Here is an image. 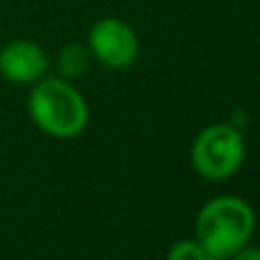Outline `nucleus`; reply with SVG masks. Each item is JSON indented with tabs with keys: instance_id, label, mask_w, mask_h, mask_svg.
I'll list each match as a JSON object with an SVG mask.
<instances>
[{
	"instance_id": "obj_3",
	"label": "nucleus",
	"mask_w": 260,
	"mask_h": 260,
	"mask_svg": "<svg viewBox=\"0 0 260 260\" xmlns=\"http://www.w3.org/2000/svg\"><path fill=\"white\" fill-rule=\"evenodd\" d=\"M244 160V139L233 126L217 123L199 133L192 146V162L203 178L224 180Z\"/></svg>"
},
{
	"instance_id": "obj_7",
	"label": "nucleus",
	"mask_w": 260,
	"mask_h": 260,
	"mask_svg": "<svg viewBox=\"0 0 260 260\" xmlns=\"http://www.w3.org/2000/svg\"><path fill=\"white\" fill-rule=\"evenodd\" d=\"M167 260H206V251H203V247L199 242L183 240V242H176L169 249Z\"/></svg>"
},
{
	"instance_id": "obj_1",
	"label": "nucleus",
	"mask_w": 260,
	"mask_h": 260,
	"mask_svg": "<svg viewBox=\"0 0 260 260\" xmlns=\"http://www.w3.org/2000/svg\"><path fill=\"white\" fill-rule=\"evenodd\" d=\"M256 226L251 206L238 197H217L197 217V242L208 256L229 260L249 244Z\"/></svg>"
},
{
	"instance_id": "obj_4",
	"label": "nucleus",
	"mask_w": 260,
	"mask_h": 260,
	"mask_svg": "<svg viewBox=\"0 0 260 260\" xmlns=\"http://www.w3.org/2000/svg\"><path fill=\"white\" fill-rule=\"evenodd\" d=\"M89 53L108 69H126L137 59L139 39L121 18H101L89 30Z\"/></svg>"
},
{
	"instance_id": "obj_5",
	"label": "nucleus",
	"mask_w": 260,
	"mask_h": 260,
	"mask_svg": "<svg viewBox=\"0 0 260 260\" xmlns=\"http://www.w3.org/2000/svg\"><path fill=\"white\" fill-rule=\"evenodd\" d=\"M48 57L35 41L14 39L0 50V76L14 85H30L44 78Z\"/></svg>"
},
{
	"instance_id": "obj_6",
	"label": "nucleus",
	"mask_w": 260,
	"mask_h": 260,
	"mask_svg": "<svg viewBox=\"0 0 260 260\" xmlns=\"http://www.w3.org/2000/svg\"><path fill=\"white\" fill-rule=\"evenodd\" d=\"M89 59H91V53L87 46L82 44H69L62 48L57 57V67H59V73L64 78H78L87 71L89 67Z\"/></svg>"
},
{
	"instance_id": "obj_8",
	"label": "nucleus",
	"mask_w": 260,
	"mask_h": 260,
	"mask_svg": "<svg viewBox=\"0 0 260 260\" xmlns=\"http://www.w3.org/2000/svg\"><path fill=\"white\" fill-rule=\"evenodd\" d=\"M231 260H260V249L258 247H247L244 244L240 251H235Z\"/></svg>"
},
{
	"instance_id": "obj_2",
	"label": "nucleus",
	"mask_w": 260,
	"mask_h": 260,
	"mask_svg": "<svg viewBox=\"0 0 260 260\" xmlns=\"http://www.w3.org/2000/svg\"><path fill=\"white\" fill-rule=\"evenodd\" d=\"M27 108L37 126L59 139L80 135L89 121V108L82 94L62 78L37 80Z\"/></svg>"
}]
</instances>
